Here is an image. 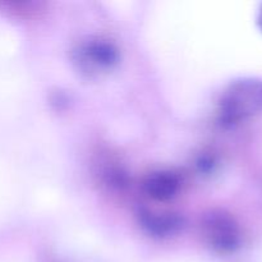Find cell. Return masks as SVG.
<instances>
[{"instance_id":"3","label":"cell","mask_w":262,"mask_h":262,"mask_svg":"<svg viewBox=\"0 0 262 262\" xmlns=\"http://www.w3.org/2000/svg\"><path fill=\"white\" fill-rule=\"evenodd\" d=\"M202 237L219 255H233L243 246V230L238 220L225 210H211L202 219Z\"/></svg>"},{"instance_id":"1","label":"cell","mask_w":262,"mask_h":262,"mask_svg":"<svg viewBox=\"0 0 262 262\" xmlns=\"http://www.w3.org/2000/svg\"><path fill=\"white\" fill-rule=\"evenodd\" d=\"M262 114V79L239 78L220 94L216 119L224 128H234Z\"/></svg>"},{"instance_id":"5","label":"cell","mask_w":262,"mask_h":262,"mask_svg":"<svg viewBox=\"0 0 262 262\" xmlns=\"http://www.w3.org/2000/svg\"><path fill=\"white\" fill-rule=\"evenodd\" d=\"M140 222L150 234L156 237L177 234L183 227V219L174 212L145 210L140 214Z\"/></svg>"},{"instance_id":"6","label":"cell","mask_w":262,"mask_h":262,"mask_svg":"<svg viewBox=\"0 0 262 262\" xmlns=\"http://www.w3.org/2000/svg\"><path fill=\"white\" fill-rule=\"evenodd\" d=\"M257 26L262 32V5L260 7V10H258V14H257Z\"/></svg>"},{"instance_id":"2","label":"cell","mask_w":262,"mask_h":262,"mask_svg":"<svg viewBox=\"0 0 262 262\" xmlns=\"http://www.w3.org/2000/svg\"><path fill=\"white\" fill-rule=\"evenodd\" d=\"M119 50L109 38L87 37L79 41L72 51L76 68L87 77H97L113 71L119 63Z\"/></svg>"},{"instance_id":"4","label":"cell","mask_w":262,"mask_h":262,"mask_svg":"<svg viewBox=\"0 0 262 262\" xmlns=\"http://www.w3.org/2000/svg\"><path fill=\"white\" fill-rule=\"evenodd\" d=\"M142 192L155 202H168L176 199L182 187L181 177L171 170H155L143 178Z\"/></svg>"}]
</instances>
